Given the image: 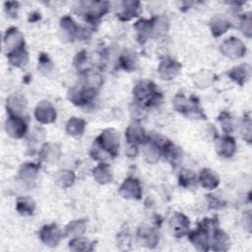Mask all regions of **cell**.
Returning a JSON list of instances; mask_svg holds the SVG:
<instances>
[{"instance_id": "1", "label": "cell", "mask_w": 252, "mask_h": 252, "mask_svg": "<svg viewBox=\"0 0 252 252\" xmlns=\"http://www.w3.org/2000/svg\"><path fill=\"white\" fill-rule=\"evenodd\" d=\"M134 102L145 108L156 106L162 100V94L158 92L157 86L152 81H140L133 89Z\"/></svg>"}, {"instance_id": "2", "label": "cell", "mask_w": 252, "mask_h": 252, "mask_svg": "<svg viewBox=\"0 0 252 252\" xmlns=\"http://www.w3.org/2000/svg\"><path fill=\"white\" fill-rule=\"evenodd\" d=\"M218 227V219H204L202 220L196 230L188 233V239L192 245L200 251H208L211 246V237L214 229Z\"/></svg>"}, {"instance_id": "3", "label": "cell", "mask_w": 252, "mask_h": 252, "mask_svg": "<svg viewBox=\"0 0 252 252\" xmlns=\"http://www.w3.org/2000/svg\"><path fill=\"white\" fill-rule=\"evenodd\" d=\"M173 107L177 112L187 117L206 119V114L200 107L199 99L195 95H191L187 98L183 94H175L173 98Z\"/></svg>"}, {"instance_id": "4", "label": "cell", "mask_w": 252, "mask_h": 252, "mask_svg": "<svg viewBox=\"0 0 252 252\" xmlns=\"http://www.w3.org/2000/svg\"><path fill=\"white\" fill-rule=\"evenodd\" d=\"M119 133L113 128L104 129L95 139V144L99 150L115 158L119 152Z\"/></svg>"}, {"instance_id": "5", "label": "cell", "mask_w": 252, "mask_h": 252, "mask_svg": "<svg viewBox=\"0 0 252 252\" xmlns=\"http://www.w3.org/2000/svg\"><path fill=\"white\" fill-rule=\"evenodd\" d=\"M110 4L107 1H93L87 3L84 15L86 21L92 25L97 24L101 17H103L109 10Z\"/></svg>"}, {"instance_id": "6", "label": "cell", "mask_w": 252, "mask_h": 252, "mask_svg": "<svg viewBox=\"0 0 252 252\" xmlns=\"http://www.w3.org/2000/svg\"><path fill=\"white\" fill-rule=\"evenodd\" d=\"M168 228L174 237H183L189 233L190 220L182 213H174L168 220Z\"/></svg>"}, {"instance_id": "7", "label": "cell", "mask_w": 252, "mask_h": 252, "mask_svg": "<svg viewBox=\"0 0 252 252\" xmlns=\"http://www.w3.org/2000/svg\"><path fill=\"white\" fill-rule=\"evenodd\" d=\"M220 50L224 56L236 59L244 56L246 53V46L239 38L231 36L222 41L220 46Z\"/></svg>"}, {"instance_id": "8", "label": "cell", "mask_w": 252, "mask_h": 252, "mask_svg": "<svg viewBox=\"0 0 252 252\" xmlns=\"http://www.w3.org/2000/svg\"><path fill=\"white\" fill-rule=\"evenodd\" d=\"M5 130L11 138L21 139L27 133L28 124L20 115H9L5 123Z\"/></svg>"}, {"instance_id": "9", "label": "cell", "mask_w": 252, "mask_h": 252, "mask_svg": "<svg viewBox=\"0 0 252 252\" xmlns=\"http://www.w3.org/2000/svg\"><path fill=\"white\" fill-rule=\"evenodd\" d=\"M118 192L125 199L140 200L142 197V186L137 178L129 176L121 183Z\"/></svg>"}, {"instance_id": "10", "label": "cell", "mask_w": 252, "mask_h": 252, "mask_svg": "<svg viewBox=\"0 0 252 252\" xmlns=\"http://www.w3.org/2000/svg\"><path fill=\"white\" fill-rule=\"evenodd\" d=\"M97 90L83 86L78 90H73L69 95V100L78 106H84L93 102L96 96Z\"/></svg>"}, {"instance_id": "11", "label": "cell", "mask_w": 252, "mask_h": 252, "mask_svg": "<svg viewBox=\"0 0 252 252\" xmlns=\"http://www.w3.org/2000/svg\"><path fill=\"white\" fill-rule=\"evenodd\" d=\"M56 109L48 100H41L34 108V117L41 124H49L56 120Z\"/></svg>"}, {"instance_id": "12", "label": "cell", "mask_w": 252, "mask_h": 252, "mask_svg": "<svg viewBox=\"0 0 252 252\" xmlns=\"http://www.w3.org/2000/svg\"><path fill=\"white\" fill-rule=\"evenodd\" d=\"M38 235H39L40 240L45 245L54 247L60 242V240L63 236V233L56 223H50V224L43 225L39 229Z\"/></svg>"}, {"instance_id": "13", "label": "cell", "mask_w": 252, "mask_h": 252, "mask_svg": "<svg viewBox=\"0 0 252 252\" xmlns=\"http://www.w3.org/2000/svg\"><path fill=\"white\" fill-rule=\"evenodd\" d=\"M148 135L139 121L132 122L125 130V138L128 145H144L148 140Z\"/></svg>"}, {"instance_id": "14", "label": "cell", "mask_w": 252, "mask_h": 252, "mask_svg": "<svg viewBox=\"0 0 252 252\" xmlns=\"http://www.w3.org/2000/svg\"><path fill=\"white\" fill-rule=\"evenodd\" d=\"M180 70L181 64L172 58L163 59L158 67V73L164 81L173 80L179 74Z\"/></svg>"}, {"instance_id": "15", "label": "cell", "mask_w": 252, "mask_h": 252, "mask_svg": "<svg viewBox=\"0 0 252 252\" xmlns=\"http://www.w3.org/2000/svg\"><path fill=\"white\" fill-rule=\"evenodd\" d=\"M3 43L5 48L8 50V52H11L16 48H19L25 45L24 35L18 28L11 27L5 32V34L3 37Z\"/></svg>"}, {"instance_id": "16", "label": "cell", "mask_w": 252, "mask_h": 252, "mask_svg": "<svg viewBox=\"0 0 252 252\" xmlns=\"http://www.w3.org/2000/svg\"><path fill=\"white\" fill-rule=\"evenodd\" d=\"M28 105L27 98L21 93H15L6 99V109L9 115H20L26 110Z\"/></svg>"}, {"instance_id": "17", "label": "cell", "mask_w": 252, "mask_h": 252, "mask_svg": "<svg viewBox=\"0 0 252 252\" xmlns=\"http://www.w3.org/2000/svg\"><path fill=\"white\" fill-rule=\"evenodd\" d=\"M215 149L217 154L223 158H231L236 152V144L232 137L225 135L220 137L215 144Z\"/></svg>"}, {"instance_id": "18", "label": "cell", "mask_w": 252, "mask_h": 252, "mask_svg": "<svg viewBox=\"0 0 252 252\" xmlns=\"http://www.w3.org/2000/svg\"><path fill=\"white\" fill-rule=\"evenodd\" d=\"M156 18L147 20L141 19L135 23L134 28L137 31V40L140 44H144L155 32Z\"/></svg>"}, {"instance_id": "19", "label": "cell", "mask_w": 252, "mask_h": 252, "mask_svg": "<svg viewBox=\"0 0 252 252\" xmlns=\"http://www.w3.org/2000/svg\"><path fill=\"white\" fill-rule=\"evenodd\" d=\"M137 241L141 246L155 248L158 243V235L154 228L142 225L137 230Z\"/></svg>"}, {"instance_id": "20", "label": "cell", "mask_w": 252, "mask_h": 252, "mask_svg": "<svg viewBox=\"0 0 252 252\" xmlns=\"http://www.w3.org/2000/svg\"><path fill=\"white\" fill-rule=\"evenodd\" d=\"M80 27L69 16H64L60 20V35L65 41H73L78 37Z\"/></svg>"}, {"instance_id": "21", "label": "cell", "mask_w": 252, "mask_h": 252, "mask_svg": "<svg viewBox=\"0 0 252 252\" xmlns=\"http://www.w3.org/2000/svg\"><path fill=\"white\" fill-rule=\"evenodd\" d=\"M161 155L168 161V163L174 168L179 165L183 157L182 150L178 146L171 143L169 140L164 144Z\"/></svg>"}, {"instance_id": "22", "label": "cell", "mask_w": 252, "mask_h": 252, "mask_svg": "<svg viewBox=\"0 0 252 252\" xmlns=\"http://www.w3.org/2000/svg\"><path fill=\"white\" fill-rule=\"evenodd\" d=\"M230 246L228 235L219 227H216L212 233L210 249L214 251H227Z\"/></svg>"}, {"instance_id": "23", "label": "cell", "mask_w": 252, "mask_h": 252, "mask_svg": "<svg viewBox=\"0 0 252 252\" xmlns=\"http://www.w3.org/2000/svg\"><path fill=\"white\" fill-rule=\"evenodd\" d=\"M39 168H40L39 164L35 162L23 163L19 170V175L21 180L24 181L25 184L31 185L32 182H34L35 178L37 177Z\"/></svg>"}, {"instance_id": "24", "label": "cell", "mask_w": 252, "mask_h": 252, "mask_svg": "<svg viewBox=\"0 0 252 252\" xmlns=\"http://www.w3.org/2000/svg\"><path fill=\"white\" fill-rule=\"evenodd\" d=\"M198 180L201 186L208 190L217 188L220 183V177L218 173L210 168H203L199 174Z\"/></svg>"}, {"instance_id": "25", "label": "cell", "mask_w": 252, "mask_h": 252, "mask_svg": "<svg viewBox=\"0 0 252 252\" xmlns=\"http://www.w3.org/2000/svg\"><path fill=\"white\" fill-rule=\"evenodd\" d=\"M7 58H8L9 63L12 66L17 67V68H23L29 62V52L24 45V46L14 49L11 52H8Z\"/></svg>"}, {"instance_id": "26", "label": "cell", "mask_w": 252, "mask_h": 252, "mask_svg": "<svg viewBox=\"0 0 252 252\" xmlns=\"http://www.w3.org/2000/svg\"><path fill=\"white\" fill-rule=\"evenodd\" d=\"M121 5L122 10L117 13V17L122 21H129L132 18L137 17L141 12L139 1H123Z\"/></svg>"}, {"instance_id": "27", "label": "cell", "mask_w": 252, "mask_h": 252, "mask_svg": "<svg viewBox=\"0 0 252 252\" xmlns=\"http://www.w3.org/2000/svg\"><path fill=\"white\" fill-rule=\"evenodd\" d=\"M39 158L42 161L52 163L56 161L60 157V148L57 145L45 143L42 145L38 152Z\"/></svg>"}, {"instance_id": "28", "label": "cell", "mask_w": 252, "mask_h": 252, "mask_svg": "<svg viewBox=\"0 0 252 252\" xmlns=\"http://www.w3.org/2000/svg\"><path fill=\"white\" fill-rule=\"evenodd\" d=\"M227 76L239 86H243L250 76V66L248 64H241L233 67L227 72Z\"/></svg>"}, {"instance_id": "29", "label": "cell", "mask_w": 252, "mask_h": 252, "mask_svg": "<svg viewBox=\"0 0 252 252\" xmlns=\"http://www.w3.org/2000/svg\"><path fill=\"white\" fill-rule=\"evenodd\" d=\"M93 176L99 184H107L112 181V172L108 163L100 162L93 169Z\"/></svg>"}, {"instance_id": "30", "label": "cell", "mask_w": 252, "mask_h": 252, "mask_svg": "<svg viewBox=\"0 0 252 252\" xmlns=\"http://www.w3.org/2000/svg\"><path fill=\"white\" fill-rule=\"evenodd\" d=\"M86 129V121L79 117H72L66 123V132L74 138H81Z\"/></svg>"}, {"instance_id": "31", "label": "cell", "mask_w": 252, "mask_h": 252, "mask_svg": "<svg viewBox=\"0 0 252 252\" xmlns=\"http://www.w3.org/2000/svg\"><path fill=\"white\" fill-rule=\"evenodd\" d=\"M230 28V23L222 16H215L210 22L211 32L214 36L218 37L223 34Z\"/></svg>"}, {"instance_id": "32", "label": "cell", "mask_w": 252, "mask_h": 252, "mask_svg": "<svg viewBox=\"0 0 252 252\" xmlns=\"http://www.w3.org/2000/svg\"><path fill=\"white\" fill-rule=\"evenodd\" d=\"M119 65L125 71H134L138 67V57L133 50H124L119 57Z\"/></svg>"}, {"instance_id": "33", "label": "cell", "mask_w": 252, "mask_h": 252, "mask_svg": "<svg viewBox=\"0 0 252 252\" xmlns=\"http://www.w3.org/2000/svg\"><path fill=\"white\" fill-rule=\"evenodd\" d=\"M82 77L84 80V86L97 90L102 85V77L100 74L94 70L88 69L82 71Z\"/></svg>"}, {"instance_id": "34", "label": "cell", "mask_w": 252, "mask_h": 252, "mask_svg": "<svg viewBox=\"0 0 252 252\" xmlns=\"http://www.w3.org/2000/svg\"><path fill=\"white\" fill-rule=\"evenodd\" d=\"M86 231V221L83 220H76L70 221L64 229V235L66 237L76 238L81 237Z\"/></svg>"}, {"instance_id": "35", "label": "cell", "mask_w": 252, "mask_h": 252, "mask_svg": "<svg viewBox=\"0 0 252 252\" xmlns=\"http://www.w3.org/2000/svg\"><path fill=\"white\" fill-rule=\"evenodd\" d=\"M16 210L22 216H32L35 210V203L29 196L19 197L16 202Z\"/></svg>"}, {"instance_id": "36", "label": "cell", "mask_w": 252, "mask_h": 252, "mask_svg": "<svg viewBox=\"0 0 252 252\" xmlns=\"http://www.w3.org/2000/svg\"><path fill=\"white\" fill-rule=\"evenodd\" d=\"M215 80H216L215 74L207 70H202L199 73L195 74V77L193 79L195 85L198 86V88L200 89L209 88L211 85L214 84Z\"/></svg>"}, {"instance_id": "37", "label": "cell", "mask_w": 252, "mask_h": 252, "mask_svg": "<svg viewBox=\"0 0 252 252\" xmlns=\"http://www.w3.org/2000/svg\"><path fill=\"white\" fill-rule=\"evenodd\" d=\"M94 242L89 239L81 237L71 238L69 242V248L72 251L76 252H83V251H92L94 249Z\"/></svg>"}, {"instance_id": "38", "label": "cell", "mask_w": 252, "mask_h": 252, "mask_svg": "<svg viewBox=\"0 0 252 252\" xmlns=\"http://www.w3.org/2000/svg\"><path fill=\"white\" fill-rule=\"evenodd\" d=\"M75 178H76V176L73 171L63 169L56 173L55 183L61 188H68L74 184Z\"/></svg>"}, {"instance_id": "39", "label": "cell", "mask_w": 252, "mask_h": 252, "mask_svg": "<svg viewBox=\"0 0 252 252\" xmlns=\"http://www.w3.org/2000/svg\"><path fill=\"white\" fill-rule=\"evenodd\" d=\"M38 70L46 77H49L54 71V65L48 55L44 52H40L38 56Z\"/></svg>"}, {"instance_id": "40", "label": "cell", "mask_w": 252, "mask_h": 252, "mask_svg": "<svg viewBox=\"0 0 252 252\" xmlns=\"http://www.w3.org/2000/svg\"><path fill=\"white\" fill-rule=\"evenodd\" d=\"M197 181V175L190 169H182L178 176L179 185L182 187H190Z\"/></svg>"}, {"instance_id": "41", "label": "cell", "mask_w": 252, "mask_h": 252, "mask_svg": "<svg viewBox=\"0 0 252 252\" xmlns=\"http://www.w3.org/2000/svg\"><path fill=\"white\" fill-rule=\"evenodd\" d=\"M219 122L220 123L221 128H222L223 132L226 133V135L233 132V130H234L233 120L231 118V115L228 112L222 111L219 116Z\"/></svg>"}, {"instance_id": "42", "label": "cell", "mask_w": 252, "mask_h": 252, "mask_svg": "<svg viewBox=\"0 0 252 252\" xmlns=\"http://www.w3.org/2000/svg\"><path fill=\"white\" fill-rule=\"evenodd\" d=\"M241 135H242V138L248 144L251 143V140H252V123H251L250 116L248 114H245L243 116L242 123H241Z\"/></svg>"}, {"instance_id": "43", "label": "cell", "mask_w": 252, "mask_h": 252, "mask_svg": "<svg viewBox=\"0 0 252 252\" xmlns=\"http://www.w3.org/2000/svg\"><path fill=\"white\" fill-rule=\"evenodd\" d=\"M240 29L245 36H247L248 38L252 36V21L250 12L242 15L240 20Z\"/></svg>"}, {"instance_id": "44", "label": "cell", "mask_w": 252, "mask_h": 252, "mask_svg": "<svg viewBox=\"0 0 252 252\" xmlns=\"http://www.w3.org/2000/svg\"><path fill=\"white\" fill-rule=\"evenodd\" d=\"M206 197L208 199V203H209V208L210 209L220 210V209L225 207V202H223L222 200L219 199L218 197H216L214 195H207Z\"/></svg>"}, {"instance_id": "45", "label": "cell", "mask_w": 252, "mask_h": 252, "mask_svg": "<svg viewBox=\"0 0 252 252\" xmlns=\"http://www.w3.org/2000/svg\"><path fill=\"white\" fill-rule=\"evenodd\" d=\"M5 10L8 13V15L12 17H17V11L19 9V3L18 2H6L5 3Z\"/></svg>"}, {"instance_id": "46", "label": "cell", "mask_w": 252, "mask_h": 252, "mask_svg": "<svg viewBox=\"0 0 252 252\" xmlns=\"http://www.w3.org/2000/svg\"><path fill=\"white\" fill-rule=\"evenodd\" d=\"M86 60H87V51L82 50L81 52H79L75 56V58H74V65L77 68H80V67H82V65H84Z\"/></svg>"}, {"instance_id": "47", "label": "cell", "mask_w": 252, "mask_h": 252, "mask_svg": "<svg viewBox=\"0 0 252 252\" xmlns=\"http://www.w3.org/2000/svg\"><path fill=\"white\" fill-rule=\"evenodd\" d=\"M125 154L129 157V158H134L137 156L138 154V147L135 145H128Z\"/></svg>"}, {"instance_id": "48", "label": "cell", "mask_w": 252, "mask_h": 252, "mask_svg": "<svg viewBox=\"0 0 252 252\" xmlns=\"http://www.w3.org/2000/svg\"><path fill=\"white\" fill-rule=\"evenodd\" d=\"M243 225H244V228H245L248 232L251 231V214H250V212H247V213L244 215Z\"/></svg>"}, {"instance_id": "49", "label": "cell", "mask_w": 252, "mask_h": 252, "mask_svg": "<svg viewBox=\"0 0 252 252\" xmlns=\"http://www.w3.org/2000/svg\"><path fill=\"white\" fill-rule=\"evenodd\" d=\"M40 19V14L37 13V12H33L31 14L30 18H29V21L30 22H35V21H38Z\"/></svg>"}]
</instances>
